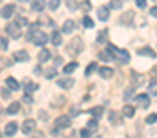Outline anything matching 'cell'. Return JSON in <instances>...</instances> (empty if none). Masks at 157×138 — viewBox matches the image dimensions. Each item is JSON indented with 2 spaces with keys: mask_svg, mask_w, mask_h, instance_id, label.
Listing matches in <instances>:
<instances>
[{
  "mask_svg": "<svg viewBox=\"0 0 157 138\" xmlns=\"http://www.w3.org/2000/svg\"><path fill=\"white\" fill-rule=\"evenodd\" d=\"M137 6L139 8H146V0H137Z\"/></svg>",
  "mask_w": 157,
  "mask_h": 138,
  "instance_id": "49",
  "label": "cell"
},
{
  "mask_svg": "<svg viewBox=\"0 0 157 138\" xmlns=\"http://www.w3.org/2000/svg\"><path fill=\"white\" fill-rule=\"evenodd\" d=\"M65 103V98H59V100H54V105H63Z\"/></svg>",
  "mask_w": 157,
  "mask_h": 138,
  "instance_id": "47",
  "label": "cell"
},
{
  "mask_svg": "<svg viewBox=\"0 0 157 138\" xmlns=\"http://www.w3.org/2000/svg\"><path fill=\"white\" fill-rule=\"evenodd\" d=\"M43 22H44L46 26H52V24H54V22H52V19H50V17H44V15L41 17V24H43Z\"/></svg>",
  "mask_w": 157,
  "mask_h": 138,
  "instance_id": "37",
  "label": "cell"
},
{
  "mask_svg": "<svg viewBox=\"0 0 157 138\" xmlns=\"http://www.w3.org/2000/svg\"><path fill=\"white\" fill-rule=\"evenodd\" d=\"M44 76H46V79H54L57 76V70L56 68H48V70H44Z\"/></svg>",
  "mask_w": 157,
  "mask_h": 138,
  "instance_id": "27",
  "label": "cell"
},
{
  "mask_svg": "<svg viewBox=\"0 0 157 138\" xmlns=\"http://www.w3.org/2000/svg\"><path fill=\"white\" fill-rule=\"evenodd\" d=\"M50 39H52V42H54L56 46H59V44H61V41H63V39H61V33H59V31H54V35H52Z\"/></svg>",
  "mask_w": 157,
  "mask_h": 138,
  "instance_id": "25",
  "label": "cell"
},
{
  "mask_svg": "<svg viewBox=\"0 0 157 138\" xmlns=\"http://www.w3.org/2000/svg\"><path fill=\"white\" fill-rule=\"evenodd\" d=\"M107 30H104V31H100V35H98V42H107Z\"/></svg>",
  "mask_w": 157,
  "mask_h": 138,
  "instance_id": "32",
  "label": "cell"
},
{
  "mask_svg": "<svg viewBox=\"0 0 157 138\" xmlns=\"http://www.w3.org/2000/svg\"><path fill=\"white\" fill-rule=\"evenodd\" d=\"M59 4H61L59 0H50V2H48V8H50L52 11H56V9L59 8Z\"/></svg>",
  "mask_w": 157,
  "mask_h": 138,
  "instance_id": "33",
  "label": "cell"
},
{
  "mask_svg": "<svg viewBox=\"0 0 157 138\" xmlns=\"http://www.w3.org/2000/svg\"><path fill=\"white\" fill-rule=\"evenodd\" d=\"M98 74H100L104 79H109V78H113V70H111V68H107V66H102L100 70H98Z\"/></svg>",
  "mask_w": 157,
  "mask_h": 138,
  "instance_id": "12",
  "label": "cell"
},
{
  "mask_svg": "<svg viewBox=\"0 0 157 138\" xmlns=\"http://www.w3.org/2000/svg\"><path fill=\"white\" fill-rule=\"evenodd\" d=\"M6 85H8V89H11V90H17V89H19V81L13 79V78H8V79H6Z\"/></svg>",
  "mask_w": 157,
  "mask_h": 138,
  "instance_id": "18",
  "label": "cell"
},
{
  "mask_svg": "<svg viewBox=\"0 0 157 138\" xmlns=\"http://www.w3.org/2000/svg\"><path fill=\"white\" fill-rule=\"evenodd\" d=\"M137 105H139V107H142V109L150 107V96H146V94L137 96Z\"/></svg>",
  "mask_w": 157,
  "mask_h": 138,
  "instance_id": "11",
  "label": "cell"
},
{
  "mask_svg": "<svg viewBox=\"0 0 157 138\" xmlns=\"http://www.w3.org/2000/svg\"><path fill=\"white\" fill-rule=\"evenodd\" d=\"M148 92H150V96H157V81H151L148 85Z\"/></svg>",
  "mask_w": 157,
  "mask_h": 138,
  "instance_id": "26",
  "label": "cell"
},
{
  "mask_svg": "<svg viewBox=\"0 0 157 138\" xmlns=\"http://www.w3.org/2000/svg\"><path fill=\"white\" fill-rule=\"evenodd\" d=\"M87 129H89L91 133H96V131H98V120L93 118L91 122H87Z\"/></svg>",
  "mask_w": 157,
  "mask_h": 138,
  "instance_id": "20",
  "label": "cell"
},
{
  "mask_svg": "<svg viewBox=\"0 0 157 138\" xmlns=\"http://www.w3.org/2000/svg\"><path fill=\"white\" fill-rule=\"evenodd\" d=\"M100 59H104V61H111V53H109V52H100Z\"/></svg>",
  "mask_w": 157,
  "mask_h": 138,
  "instance_id": "38",
  "label": "cell"
},
{
  "mask_svg": "<svg viewBox=\"0 0 157 138\" xmlns=\"http://www.w3.org/2000/svg\"><path fill=\"white\" fill-rule=\"evenodd\" d=\"M24 89H26V94H32L33 90H37V83H32V81H26V85H24Z\"/></svg>",
  "mask_w": 157,
  "mask_h": 138,
  "instance_id": "24",
  "label": "cell"
},
{
  "mask_svg": "<svg viewBox=\"0 0 157 138\" xmlns=\"http://www.w3.org/2000/svg\"><path fill=\"white\" fill-rule=\"evenodd\" d=\"M56 127H57V129H67V127H70V116H59V118L56 120Z\"/></svg>",
  "mask_w": 157,
  "mask_h": 138,
  "instance_id": "6",
  "label": "cell"
},
{
  "mask_svg": "<svg viewBox=\"0 0 157 138\" xmlns=\"http://www.w3.org/2000/svg\"><path fill=\"white\" fill-rule=\"evenodd\" d=\"M131 94H133V87L126 90V94H124V98H126V100H129V96H131Z\"/></svg>",
  "mask_w": 157,
  "mask_h": 138,
  "instance_id": "45",
  "label": "cell"
},
{
  "mask_svg": "<svg viewBox=\"0 0 157 138\" xmlns=\"http://www.w3.org/2000/svg\"><path fill=\"white\" fill-rule=\"evenodd\" d=\"M74 31V20H65L63 24V33H72Z\"/></svg>",
  "mask_w": 157,
  "mask_h": 138,
  "instance_id": "17",
  "label": "cell"
},
{
  "mask_svg": "<svg viewBox=\"0 0 157 138\" xmlns=\"http://www.w3.org/2000/svg\"><path fill=\"white\" fill-rule=\"evenodd\" d=\"M68 9H78V4L74 0H68Z\"/></svg>",
  "mask_w": 157,
  "mask_h": 138,
  "instance_id": "42",
  "label": "cell"
},
{
  "mask_svg": "<svg viewBox=\"0 0 157 138\" xmlns=\"http://www.w3.org/2000/svg\"><path fill=\"white\" fill-rule=\"evenodd\" d=\"M22 101H24V103H32V96H30V94H26V96L22 98Z\"/></svg>",
  "mask_w": 157,
  "mask_h": 138,
  "instance_id": "46",
  "label": "cell"
},
{
  "mask_svg": "<svg viewBox=\"0 0 157 138\" xmlns=\"http://www.w3.org/2000/svg\"><path fill=\"white\" fill-rule=\"evenodd\" d=\"M76 68H78V63H74V61H72V63H68V64L63 68V70H65V74H72Z\"/></svg>",
  "mask_w": 157,
  "mask_h": 138,
  "instance_id": "22",
  "label": "cell"
},
{
  "mask_svg": "<svg viewBox=\"0 0 157 138\" xmlns=\"http://www.w3.org/2000/svg\"><path fill=\"white\" fill-rule=\"evenodd\" d=\"M83 26H85V28H93V26H94L93 19H89V17L85 15V17H83Z\"/></svg>",
  "mask_w": 157,
  "mask_h": 138,
  "instance_id": "34",
  "label": "cell"
},
{
  "mask_svg": "<svg viewBox=\"0 0 157 138\" xmlns=\"http://www.w3.org/2000/svg\"><path fill=\"white\" fill-rule=\"evenodd\" d=\"M91 114H93L94 118L102 116V114H104V107H93V109H91Z\"/></svg>",
  "mask_w": 157,
  "mask_h": 138,
  "instance_id": "28",
  "label": "cell"
},
{
  "mask_svg": "<svg viewBox=\"0 0 157 138\" xmlns=\"http://www.w3.org/2000/svg\"><path fill=\"white\" fill-rule=\"evenodd\" d=\"M6 31H8L10 37L21 39V30H19V24H17V22H8V24H6Z\"/></svg>",
  "mask_w": 157,
  "mask_h": 138,
  "instance_id": "4",
  "label": "cell"
},
{
  "mask_svg": "<svg viewBox=\"0 0 157 138\" xmlns=\"http://www.w3.org/2000/svg\"><path fill=\"white\" fill-rule=\"evenodd\" d=\"M0 136H2V131H0Z\"/></svg>",
  "mask_w": 157,
  "mask_h": 138,
  "instance_id": "54",
  "label": "cell"
},
{
  "mask_svg": "<svg viewBox=\"0 0 157 138\" xmlns=\"http://www.w3.org/2000/svg\"><path fill=\"white\" fill-rule=\"evenodd\" d=\"M94 70H96V63H91V64L87 66V70H85V76H91Z\"/></svg>",
  "mask_w": 157,
  "mask_h": 138,
  "instance_id": "35",
  "label": "cell"
},
{
  "mask_svg": "<svg viewBox=\"0 0 157 138\" xmlns=\"http://www.w3.org/2000/svg\"><path fill=\"white\" fill-rule=\"evenodd\" d=\"M43 8H44V2H41V0H33V2H32V9L33 11H43Z\"/></svg>",
  "mask_w": 157,
  "mask_h": 138,
  "instance_id": "21",
  "label": "cell"
},
{
  "mask_svg": "<svg viewBox=\"0 0 157 138\" xmlns=\"http://www.w3.org/2000/svg\"><path fill=\"white\" fill-rule=\"evenodd\" d=\"M28 59H30V55H28V52H26V50H19V52H15V53H13V61L24 63V61H28Z\"/></svg>",
  "mask_w": 157,
  "mask_h": 138,
  "instance_id": "10",
  "label": "cell"
},
{
  "mask_svg": "<svg viewBox=\"0 0 157 138\" xmlns=\"http://www.w3.org/2000/svg\"><path fill=\"white\" fill-rule=\"evenodd\" d=\"M39 118H41V120H46V118H48V114H46L44 111H39Z\"/></svg>",
  "mask_w": 157,
  "mask_h": 138,
  "instance_id": "48",
  "label": "cell"
},
{
  "mask_svg": "<svg viewBox=\"0 0 157 138\" xmlns=\"http://www.w3.org/2000/svg\"><path fill=\"white\" fill-rule=\"evenodd\" d=\"M2 96H4L6 100H10V98H11V89H4V90H2Z\"/></svg>",
  "mask_w": 157,
  "mask_h": 138,
  "instance_id": "40",
  "label": "cell"
},
{
  "mask_svg": "<svg viewBox=\"0 0 157 138\" xmlns=\"http://www.w3.org/2000/svg\"><path fill=\"white\" fill-rule=\"evenodd\" d=\"M150 13H151V17H155V19H157V8H151V9H150Z\"/></svg>",
  "mask_w": 157,
  "mask_h": 138,
  "instance_id": "50",
  "label": "cell"
},
{
  "mask_svg": "<svg viewBox=\"0 0 157 138\" xmlns=\"http://www.w3.org/2000/svg\"><path fill=\"white\" fill-rule=\"evenodd\" d=\"M155 122H157V114H150V116L146 118V123H150V125L155 123Z\"/></svg>",
  "mask_w": 157,
  "mask_h": 138,
  "instance_id": "39",
  "label": "cell"
},
{
  "mask_svg": "<svg viewBox=\"0 0 157 138\" xmlns=\"http://www.w3.org/2000/svg\"><path fill=\"white\" fill-rule=\"evenodd\" d=\"M13 11H15V4H6L2 11H0V15H2V19H11Z\"/></svg>",
  "mask_w": 157,
  "mask_h": 138,
  "instance_id": "7",
  "label": "cell"
},
{
  "mask_svg": "<svg viewBox=\"0 0 157 138\" xmlns=\"http://www.w3.org/2000/svg\"><path fill=\"white\" fill-rule=\"evenodd\" d=\"M120 8H122L120 0H111V2H109V9H120Z\"/></svg>",
  "mask_w": 157,
  "mask_h": 138,
  "instance_id": "30",
  "label": "cell"
},
{
  "mask_svg": "<svg viewBox=\"0 0 157 138\" xmlns=\"http://www.w3.org/2000/svg\"><path fill=\"white\" fill-rule=\"evenodd\" d=\"M2 63H4V59H0V70H2V68H4V64H2Z\"/></svg>",
  "mask_w": 157,
  "mask_h": 138,
  "instance_id": "53",
  "label": "cell"
},
{
  "mask_svg": "<svg viewBox=\"0 0 157 138\" xmlns=\"http://www.w3.org/2000/svg\"><path fill=\"white\" fill-rule=\"evenodd\" d=\"M33 131H35V120H32V118L24 120V123H22V133H24V134H32Z\"/></svg>",
  "mask_w": 157,
  "mask_h": 138,
  "instance_id": "5",
  "label": "cell"
},
{
  "mask_svg": "<svg viewBox=\"0 0 157 138\" xmlns=\"http://www.w3.org/2000/svg\"><path fill=\"white\" fill-rule=\"evenodd\" d=\"M133 19H135V13H133V11H128V13H124V15H122L120 22H122V24H131V22H133Z\"/></svg>",
  "mask_w": 157,
  "mask_h": 138,
  "instance_id": "14",
  "label": "cell"
},
{
  "mask_svg": "<svg viewBox=\"0 0 157 138\" xmlns=\"http://www.w3.org/2000/svg\"><path fill=\"white\" fill-rule=\"evenodd\" d=\"M113 55H115V59H117L118 63H122V64L129 63V52H128V50H124V48H117Z\"/></svg>",
  "mask_w": 157,
  "mask_h": 138,
  "instance_id": "3",
  "label": "cell"
},
{
  "mask_svg": "<svg viewBox=\"0 0 157 138\" xmlns=\"http://www.w3.org/2000/svg\"><path fill=\"white\" fill-rule=\"evenodd\" d=\"M109 122H111L113 125H118V123H120V114H117L115 111H111V112H109Z\"/></svg>",
  "mask_w": 157,
  "mask_h": 138,
  "instance_id": "19",
  "label": "cell"
},
{
  "mask_svg": "<svg viewBox=\"0 0 157 138\" xmlns=\"http://www.w3.org/2000/svg\"><path fill=\"white\" fill-rule=\"evenodd\" d=\"M122 114H124L126 118H133V116H135V107H131V105H126V107L122 109Z\"/></svg>",
  "mask_w": 157,
  "mask_h": 138,
  "instance_id": "16",
  "label": "cell"
},
{
  "mask_svg": "<svg viewBox=\"0 0 157 138\" xmlns=\"http://www.w3.org/2000/svg\"><path fill=\"white\" fill-rule=\"evenodd\" d=\"M0 50H8V39L0 37Z\"/></svg>",
  "mask_w": 157,
  "mask_h": 138,
  "instance_id": "36",
  "label": "cell"
},
{
  "mask_svg": "<svg viewBox=\"0 0 157 138\" xmlns=\"http://www.w3.org/2000/svg\"><path fill=\"white\" fill-rule=\"evenodd\" d=\"M48 33H44V31H41V30H35V31H32L30 33V41L33 42V44H37V46H44L46 42H48Z\"/></svg>",
  "mask_w": 157,
  "mask_h": 138,
  "instance_id": "2",
  "label": "cell"
},
{
  "mask_svg": "<svg viewBox=\"0 0 157 138\" xmlns=\"http://www.w3.org/2000/svg\"><path fill=\"white\" fill-rule=\"evenodd\" d=\"M78 8H82L83 11H91L93 9V4L89 2V0H85V2H82V6H78Z\"/></svg>",
  "mask_w": 157,
  "mask_h": 138,
  "instance_id": "31",
  "label": "cell"
},
{
  "mask_svg": "<svg viewBox=\"0 0 157 138\" xmlns=\"http://www.w3.org/2000/svg\"><path fill=\"white\" fill-rule=\"evenodd\" d=\"M19 131V125H17V122H10L8 125H6V129H4V134L6 136H15V133Z\"/></svg>",
  "mask_w": 157,
  "mask_h": 138,
  "instance_id": "9",
  "label": "cell"
},
{
  "mask_svg": "<svg viewBox=\"0 0 157 138\" xmlns=\"http://www.w3.org/2000/svg\"><path fill=\"white\" fill-rule=\"evenodd\" d=\"M30 2H33V0H30Z\"/></svg>",
  "mask_w": 157,
  "mask_h": 138,
  "instance_id": "55",
  "label": "cell"
},
{
  "mask_svg": "<svg viewBox=\"0 0 157 138\" xmlns=\"http://www.w3.org/2000/svg\"><path fill=\"white\" fill-rule=\"evenodd\" d=\"M80 134H82V136H91V131L85 127V129H82V131H80Z\"/></svg>",
  "mask_w": 157,
  "mask_h": 138,
  "instance_id": "43",
  "label": "cell"
},
{
  "mask_svg": "<svg viewBox=\"0 0 157 138\" xmlns=\"http://www.w3.org/2000/svg\"><path fill=\"white\" fill-rule=\"evenodd\" d=\"M17 24H19V26H28V20H26L24 17H19V20H17Z\"/></svg>",
  "mask_w": 157,
  "mask_h": 138,
  "instance_id": "41",
  "label": "cell"
},
{
  "mask_svg": "<svg viewBox=\"0 0 157 138\" xmlns=\"http://www.w3.org/2000/svg\"><path fill=\"white\" fill-rule=\"evenodd\" d=\"M78 112H80V111H78V109H70V116H76Z\"/></svg>",
  "mask_w": 157,
  "mask_h": 138,
  "instance_id": "52",
  "label": "cell"
},
{
  "mask_svg": "<svg viewBox=\"0 0 157 138\" xmlns=\"http://www.w3.org/2000/svg\"><path fill=\"white\" fill-rule=\"evenodd\" d=\"M21 112V103L19 101H13L10 107H8V114H19Z\"/></svg>",
  "mask_w": 157,
  "mask_h": 138,
  "instance_id": "15",
  "label": "cell"
},
{
  "mask_svg": "<svg viewBox=\"0 0 157 138\" xmlns=\"http://www.w3.org/2000/svg\"><path fill=\"white\" fill-rule=\"evenodd\" d=\"M48 57H50V53H48V50H41V52H39V61H41V63H44V61H48Z\"/></svg>",
  "mask_w": 157,
  "mask_h": 138,
  "instance_id": "29",
  "label": "cell"
},
{
  "mask_svg": "<svg viewBox=\"0 0 157 138\" xmlns=\"http://www.w3.org/2000/svg\"><path fill=\"white\" fill-rule=\"evenodd\" d=\"M54 63H56V66H59V64L63 63V57H61V55H57V57L54 59Z\"/></svg>",
  "mask_w": 157,
  "mask_h": 138,
  "instance_id": "44",
  "label": "cell"
},
{
  "mask_svg": "<svg viewBox=\"0 0 157 138\" xmlns=\"http://www.w3.org/2000/svg\"><path fill=\"white\" fill-rule=\"evenodd\" d=\"M98 19L100 20H107L109 19V8H105V6L98 8Z\"/></svg>",
  "mask_w": 157,
  "mask_h": 138,
  "instance_id": "13",
  "label": "cell"
},
{
  "mask_svg": "<svg viewBox=\"0 0 157 138\" xmlns=\"http://www.w3.org/2000/svg\"><path fill=\"white\" fill-rule=\"evenodd\" d=\"M72 85H74V79L72 78H59L57 79V87H61V89H72Z\"/></svg>",
  "mask_w": 157,
  "mask_h": 138,
  "instance_id": "8",
  "label": "cell"
},
{
  "mask_svg": "<svg viewBox=\"0 0 157 138\" xmlns=\"http://www.w3.org/2000/svg\"><path fill=\"white\" fill-rule=\"evenodd\" d=\"M150 76H151V78H155V76H157V66H155V68H153V70L150 72Z\"/></svg>",
  "mask_w": 157,
  "mask_h": 138,
  "instance_id": "51",
  "label": "cell"
},
{
  "mask_svg": "<svg viewBox=\"0 0 157 138\" xmlns=\"http://www.w3.org/2000/svg\"><path fill=\"white\" fill-rule=\"evenodd\" d=\"M67 52H68L70 55H80V53L83 52V41H82L80 37H74V39L67 44Z\"/></svg>",
  "mask_w": 157,
  "mask_h": 138,
  "instance_id": "1",
  "label": "cell"
},
{
  "mask_svg": "<svg viewBox=\"0 0 157 138\" xmlns=\"http://www.w3.org/2000/svg\"><path fill=\"white\" fill-rule=\"evenodd\" d=\"M139 55H148V57H155V52L151 48H140L139 50Z\"/></svg>",
  "mask_w": 157,
  "mask_h": 138,
  "instance_id": "23",
  "label": "cell"
}]
</instances>
